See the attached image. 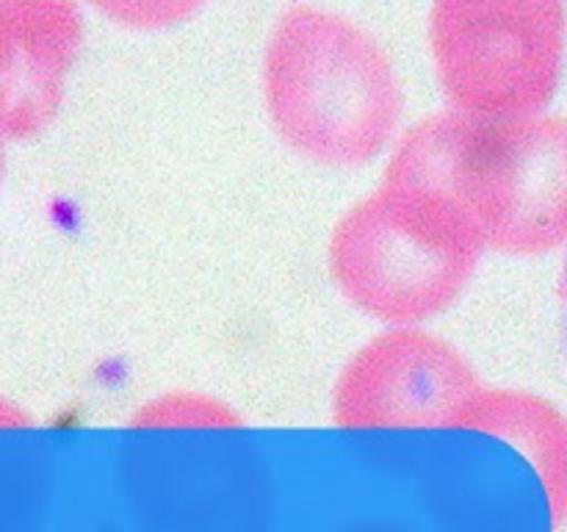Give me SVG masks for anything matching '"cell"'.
I'll list each match as a JSON object with an SVG mask.
<instances>
[{"label": "cell", "instance_id": "cell-1", "mask_svg": "<svg viewBox=\"0 0 567 532\" xmlns=\"http://www.w3.org/2000/svg\"><path fill=\"white\" fill-rule=\"evenodd\" d=\"M385 177L446 200L482 249L546 255L567 244V120L443 109L415 122Z\"/></svg>", "mask_w": 567, "mask_h": 532}, {"label": "cell", "instance_id": "cell-10", "mask_svg": "<svg viewBox=\"0 0 567 532\" xmlns=\"http://www.w3.org/2000/svg\"><path fill=\"white\" fill-rule=\"evenodd\" d=\"M28 424H31V419H28L17 405L0 397V427H28Z\"/></svg>", "mask_w": 567, "mask_h": 532}, {"label": "cell", "instance_id": "cell-6", "mask_svg": "<svg viewBox=\"0 0 567 532\" xmlns=\"http://www.w3.org/2000/svg\"><path fill=\"white\" fill-rule=\"evenodd\" d=\"M78 0H0V133L25 142L48 131L81 55Z\"/></svg>", "mask_w": 567, "mask_h": 532}, {"label": "cell", "instance_id": "cell-5", "mask_svg": "<svg viewBox=\"0 0 567 532\" xmlns=\"http://www.w3.org/2000/svg\"><path fill=\"white\" fill-rule=\"evenodd\" d=\"M485 388L471 360L421 327H391L365 341L332 388V421L343 430L457 427Z\"/></svg>", "mask_w": 567, "mask_h": 532}, {"label": "cell", "instance_id": "cell-9", "mask_svg": "<svg viewBox=\"0 0 567 532\" xmlns=\"http://www.w3.org/2000/svg\"><path fill=\"white\" fill-rule=\"evenodd\" d=\"M105 17L133 28H164L186 20L205 0H89Z\"/></svg>", "mask_w": 567, "mask_h": 532}, {"label": "cell", "instance_id": "cell-8", "mask_svg": "<svg viewBox=\"0 0 567 532\" xmlns=\"http://www.w3.org/2000/svg\"><path fill=\"white\" fill-rule=\"evenodd\" d=\"M241 424V413L225 399L199 391L158 393L131 416V427L136 430H221Z\"/></svg>", "mask_w": 567, "mask_h": 532}, {"label": "cell", "instance_id": "cell-11", "mask_svg": "<svg viewBox=\"0 0 567 532\" xmlns=\"http://www.w3.org/2000/svg\"><path fill=\"white\" fill-rule=\"evenodd\" d=\"M3 170H6V136L0 133V181H3Z\"/></svg>", "mask_w": 567, "mask_h": 532}, {"label": "cell", "instance_id": "cell-4", "mask_svg": "<svg viewBox=\"0 0 567 532\" xmlns=\"http://www.w3.org/2000/svg\"><path fill=\"white\" fill-rule=\"evenodd\" d=\"M563 0H432L430 48L452 109L537 114L563 75Z\"/></svg>", "mask_w": 567, "mask_h": 532}, {"label": "cell", "instance_id": "cell-7", "mask_svg": "<svg viewBox=\"0 0 567 532\" xmlns=\"http://www.w3.org/2000/svg\"><path fill=\"white\" fill-rule=\"evenodd\" d=\"M457 430L485 432L518 449L543 482L551 524L567 521V419L548 399L515 388H482L463 416Z\"/></svg>", "mask_w": 567, "mask_h": 532}, {"label": "cell", "instance_id": "cell-12", "mask_svg": "<svg viewBox=\"0 0 567 532\" xmlns=\"http://www.w3.org/2000/svg\"><path fill=\"white\" fill-rule=\"evenodd\" d=\"M563 297H565V305H567V260H565V275H563Z\"/></svg>", "mask_w": 567, "mask_h": 532}, {"label": "cell", "instance_id": "cell-2", "mask_svg": "<svg viewBox=\"0 0 567 532\" xmlns=\"http://www.w3.org/2000/svg\"><path fill=\"white\" fill-rule=\"evenodd\" d=\"M264 94L277 136L332 170L374 161L404 111L385 48L349 17L308 3L282 11L271 28Z\"/></svg>", "mask_w": 567, "mask_h": 532}, {"label": "cell", "instance_id": "cell-3", "mask_svg": "<svg viewBox=\"0 0 567 532\" xmlns=\"http://www.w3.org/2000/svg\"><path fill=\"white\" fill-rule=\"evenodd\" d=\"M485 255L463 216L426 188L382 175L332 227L330 275L377 321L419 327L446 314Z\"/></svg>", "mask_w": 567, "mask_h": 532}]
</instances>
